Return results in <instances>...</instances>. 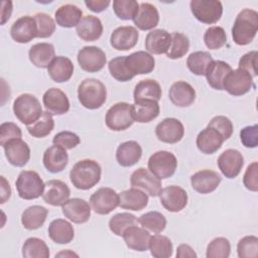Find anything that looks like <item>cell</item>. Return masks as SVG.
<instances>
[{
    "instance_id": "cell-52",
    "label": "cell",
    "mask_w": 258,
    "mask_h": 258,
    "mask_svg": "<svg viewBox=\"0 0 258 258\" xmlns=\"http://www.w3.org/2000/svg\"><path fill=\"white\" fill-rule=\"evenodd\" d=\"M237 252L240 258H256L258 255V238L245 236L238 242Z\"/></svg>"
},
{
    "instance_id": "cell-4",
    "label": "cell",
    "mask_w": 258,
    "mask_h": 258,
    "mask_svg": "<svg viewBox=\"0 0 258 258\" xmlns=\"http://www.w3.org/2000/svg\"><path fill=\"white\" fill-rule=\"evenodd\" d=\"M13 112L16 118L26 126L34 123L42 115L39 100L31 94H21L13 102Z\"/></svg>"
},
{
    "instance_id": "cell-29",
    "label": "cell",
    "mask_w": 258,
    "mask_h": 258,
    "mask_svg": "<svg viewBox=\"0 0 258 258\" xmlns=\"http://www.w3.org/2000/svg\"><path fill=\"white\" fill-rule=\"evenodd\" d=\"M142 156V148L136 141L121 143L116 150V159L121 166L129 167L136 164Z\"/></svg>"
},
{
    "instance_id": "cell-54",
    "label": "cell",
    "mask_w": 258,
    "mask_h": 258,
    "mask_svg": "<svg viewBox=\"0 0 258 258\" xmlns=\"http://www.w3.org/2000/svg\"><path fill=\"white\" fill-rule=\"evenodd\" d=\"M208 127L214 128L217 130L223 137L224 141L229 139L233 133V124L232 121L226 116H216L208 124Z\"/></svg>"
},
{
    "instance_id": "cell-11",
    "label": "cell",
    "mask_w": 258,
    "mask_h": 258,
    "mask_svg": "<svg viewBox=\"0 0 258 258\" xmlns=\"http://www.w3.org/2000/svg\"><path fill=\"white\" fill-rule=\"evenodd\" d=\"M253 86L251 75L246 71L237 69L232 70L227 75L223 84V90H226L232 96H242L248 93Z\"/></svg>"
},
{
    "instance_id": "cell-1",
    "label": "cell",
    "mask_w": 258,
    "mask_h": 258,
    "mask_svg": "<svg viewBox=\"0 0 258 258\" xmlns=\"http://www.w3.org/2000/svg\"><path fill=\"white\" fill-rule=\"evenodd\" d=\"M100 164L93 159L78 161L70 171V179L78 189L87 190L95 186L101 178Z\"/></svg>"
},
{
    "instance_id": "cell-33",
    "label": "cell",
    "mask_w": 258,
    "mask_h": 258,
    "mask_svg": "<svg viewBox=\"0 0 258 258\" xmlns=\"http://www.w3.org/2000/svg\"><path fill=\"white\" fill-rule=\"evenodd\" d=\"M148 204V196L145 191L132 187L123 190L119 195V206L125 210L131 211H141Z\"/></svg>"
},
{
    "instance_id": "cell-62",
    "label": "cell",
    "mask_w": 258,
    "mask_h": 258,
    "mask_svg": "<svg viewBox=\"0 0 258 258\" xmlns=\"http://www.w3.org/2000/svg\"><path fill=\"white\" fill-rule=\"evenodd\" d=\"M1 200L0 203L4 204L6 201L9 200L11 196V187L9 182L6 180L4 176H1Z\"/></svg>"
},
{
    "instance_id": "cell-13",
    "label": "cell",
    "mask_w": 258,
    "mask_h": 258,
    "mask_svg": "<svg viewBox=\"0 0 258 258\" xmlns=\"http://www.w3.org/2000/svg\"><path fill=\"white\" fill-rule=\"evenodd\" d=\"M158 197L163 208L171 213L180 212L187 204L186 191L177 185H169L161 188Z\"/></svg>"
},
{
    "instance_id": "cell-3",
    "label": "cell",
    "mask_w": 258,
    "mask_h": 258,
    "mask_svg": "<svg viewBox=\"0 0 258 258\" xmlns=\"http://www.w3.org/2000/svg\"><path fill=\"white\" fill-rule=\"evenodd\" d=\"M80 103L87 109L95 110L103 106L107 99L105 85L97 79H86L78 88Z\"/></svg>"
},
{
    "instance_id": "cell-34",
    "label": "cell",
    "mask_w": 258,
    "mask_h": 258,
    "mask_svg": "<svg viewBox=\"0 0 258 258\" xmlns=\"http://www.w3.org/2000/svg\"><path fill=\"white\" fill-rule=\"evenodd\" d=\"M50 79L55 83L69 81L74 74V64L69 57L55 56L47 68Z\"/></svg>"
},
{
    "instance_id": "cell-7",
    "label": "cell",
    "mask_w": 258,
    "mask_h": 258,
    "mask_svg": "<svg viewBox=\"0 0 258 258\" xmlns=\"http://www.w3.org/2000/svg\"><path fill=\"white\" fill-rule=\"evenodd\" d=\"M189 6L194 16L206 24L218 22L223 14V5L218 0H191Z\"/></svg>"
},
{
    "instance_id": "cell-32",
    "label": "cell",
    "mask_w": 258,
    "mask_h": 258,
    "mask_svg": "<svg viewBox=\"0 0 258 258\" xmlns=\"http://www.w3.org/2000/svg\"><path fill=\"white\" fill-rule=\"evenodd\" d=\"M29 60L37 68H48L50 62L55 57L54 47L48 42H39L33 44L28 51Z\"/></svg>"
},
{
    "instance_id": "cell-38",
    "label": "cell",
    "mask_w": 258,
    "mask_h": 258,
    "mask_svg": "<svg viewBox=\"0 0 258 258\" xmlns=\"http://www.w3.org/2000/svg\"><path fill=\"white\" fill-rule=\"evenodd\" d=\"M232 71L229 63L223 60H213L206 72L208 84L216 90H223V84L227 75Z\"/></svg>"
},
{
    "instance_id": "cell-40",
    "label": "cell",
    "mask_w": 258,
    "mask_h": 258,
    "mask_svg": "<svg viewBox=\"0 0 258 258\" xmlns=\"http://www.w3.org/2000/svg\"><path fill=\"white\" fill-rule=\"evenodd\" d=\"M48 210L42 206H31L22 212L21 223L27 230H36L40 228L47 217Z\"/></svg>"
},
{
    "instance_id": "cell-20",
    "label": "cell",
    "mask_w": 258,
    "mask_h": 258,
    "mask_svg": "<svg viewBox=\"0 0 258 258\" xmlns=\"http://www.w3.org/2000/svg\"><path fill=\"white\" fill-rule=\"evenodd\" d=\"M138 30L130 25L120 26L113 30L110 43L117 50H128L133 48L138 41Z\"/></svg>"
},
{
    "instance_id": "cell-19",
    "label": "cell",
    "mask_w": 258,
    "mask_h": 258,
    "mask_svg": "<svg viewBox=\"0 0 258 258\" xmlns=\"http://www.w3.org/2000/svg\"><path fill=\"white\" fill-rule=\"evenodd\" d=\"M62 214L66 218L76 224H83L89 221L91 217L90 205L83 199H69L61 206Z\"/></svg>"
},
{
    "instance_id": "cell-35",
    "label": "cell",
    "mask_w": 258,
    "mask_h": 258,
    "mask_svg": "<svg viewBox=\"0 0 258 258\" xmlns=\"http://www.w3.org/2000/svg\"><path fill=\"white\" fill-rule=\"evenodd\" d=\"M49 238L57 244H68L75 237V230L72 224L63 219H55L48 226Z\"/></svg>"
},
{
    "instance_id": "cell-56",
    "label": "cell",
    "mask_w": 258,
    "mask_h": 258,
    "mask_svg": "<svg viewBox=\"0 0 258 258\" xmlns=\"http://www.w3.org/2000/svg\"><path fill=\"white\" fill-rule=\"evenodd\" d=\"M21 129L12 122H4L0 126V145L3 147L8 141L21 138Z\"/></svg>"
},
{
    "instance_id": "cell-23",
    "label": "cell",
    "mask_w": 258,
    "mask_h": 258,
    "mask_svg": "<svg viewBox=\"0 0 258 258\" xmlns=\"http://www.w3.org/2000/svg\"><path fill=\"white\" fill-rule=\"evenodd\" d=\"M126 66L129 72L135 77L136 75H146L151 73L155 67L154 57L147 51L139 50L126 55Z\"/></svg>"
},
{
    "instance_id": "cell-17",
    "label": "cell",
    "mask_w": 258,
    "mask_h": 258,
    "mask_svg": "<svg viewBox=\"0 0 258 258\" xmlns=\"http://www.w3.org/2000/svg\"><path fill=\"white\" fill-rule=\"evenodd\" d=\"M3 148L5 151V156L10 164L17 167H22L29 161V146L21 138H16L8 141L3 146Z\"/></svg>"
},
{
    "instance_id": "cell-22",
    "label": "cell",
    "mask_w": 258,
    "mask_h": 258,
    "mask_svg": "<svg viewBox=\"0 0 258 258\" xmlns=\"http://www.w3.org/2000/svg\"><path fill=\"white\" fill-rule=\"evenodd\" d=\"M42 103L51 115H62L70 110V101L67 95L57 88L48 89L43 94Z\"/></svg>"
},
{
    "instance_id": "cell-46",
    "label": "cell",
    "mask_w": 258,
    "mask_h": 258,
    "mask_svg": "<svg viewBox=\"0 0 258 258\" xmlns=\"http://www.w3.org/2000/svg\"><path fill=\"white\" fill-rule=\"evenodd\" d=\"M138 223V219L130 213H119L113 216L109 221V228L116 236H123L126 229L131 226H135Z\"/></svg>"
},
{
    "instance_id": "cell-39",
    "label": "cell",
    "mask_w": 258,
    "mask_h": 258,
    "mask_svg": "<svg viewBox=\"0 0 258 258\" xmlns=\"http://www.w3.org/2000/svg\"><path fill=\"white\" fill-rule=\"evenodd\" d=\"M161 88L158 82L152 79H146L140 81L134 89L133 97L134 101H142V100H151L158 102L161 98Z\"/></svg>"
},
{
    "instance_id": "cell-21",
    "label": "cell",
    "mask_w": 258,
    "mask_h": 258,
    "mask_svg": "<svg viewBox=\"0 0 258 258\" xmlns=\"http://www.w3.org/2000/svg\"><path fill=\"white\" fill-rule=\"evenodd\" d=\"M222 180L221 175L211 169L197 171L190 176L191 187L200 194H210L214 191Z\"/></svg>"
},
{
    "instance_id": "cell-57",
    "label": "cell",
    "mask_w": 258,
    "mask_h": 258,
    "mask_svg": "<svg viewBox=\"0 0 258 258\" xmlns=\"http://www.w3.org/2000/svg\"><path fill=\"white\" fill-rule=\"evenodd\" d=\"M242 144L247 148H255L258 145V126H246L240 131Z\"/></svg>"
},
{
    "instance_id": "cell-2",
    "label": "cell",
    "mask_w": 258,
    "mask_h": 258,
    "mask_svg": "<svg viewBox=\"0 0 258 258\" xmlns=\"http://www.w3.org/2000/svg\"><path fill=\"white\" fill-rule=\"evenodd\" d=\"M258 30V13L253 9H243L235 19L232 27L233 40L238 45H247L256 36Z\"/></svg>"
},
{
    "instance_id": "cell-5",
    "label": "cell",
    "mask_w": 258,
    "mask_h": 258,
    "mask_svg": "<svg viewBox=\"0 0 258 258\" xmlns=\"http://www.w3.org/2000/svg\"><path fill=\"white\" fill-rule=\"evenodd\" d=\"M44 184L39 174L33 170H22L15 181L18 196L23 200H34L42 196Z\"/></svg>"
},
{
    "instance_id": "cell-53",
    "label": "cell",
    "mask_w": 258,
    "mask_h": 258,
    "mask_svg": "<svg viewBox=\"0 0 258 258\" xmlns=\"http://www.w3.org/2000/svg\"><path fill=\"white\" fill-rule=\"evenodd\" d=\"M36 27H37V37L46 38L52 35L55 30V23L54 20L46 13L39 12L36 13L34 16Z\"/></svg>"
},
{
    "instance_id": "cell-26",
    "label": "cell",
    "mask_w": 258,
    "mask_h": 258,
    "mask_svg": "<svg viewBox=\"0 0 258 258\" xmlns=\"http://www.w3.org/2000/svg\"><path fill=\"white\" fill-rule=\"evenodd\" d=\"M150 238L149 232L144 228L137 227V225L129 227L123 233V239L127 247L138 252H143L148 249Z\"/></svg>"
},
{
    "instance_id": "cell-41",
    "label": "cell",
    "mask_w": 258,
    "mask_h": 258,
    "mask_svg": "<svg viewBox=\"0 0 258 258\" xmlns=\"http://www.w3.org/2000/svg\"><path fill=\"white\" fill-rule=\"evenodd\" d=\"M213 57L208 51H195L191 52L186 59L188 70L197 76H205L206 72L213 61Z\"/></svg>"
},
{
    "instance_id": "cell-55",
    "label": "cell",
    "mask_w": 258,
    "mask_h": 258,
    "mask_svg": "<svg viewBox=\"0 0 258 258\" xmlns=\"http://www.w3.org/2000/svg\"><path fill=\"white\" fill-rule=\"evenodd\" d=\"M80 137L71 131H60L54 135L52 139L53 145L59 146L63 149H73L80 144Z\"/></svg>"
},
{
    "instance_id": "cell-49",
    "label": "cell",
    "mask_w": 258,
    "mask_h": 258,
    "mask_svg": "<svg viewBox=\"0 0 258 258\" xmlns=\"http://www.w3.org/2000/svg\"><path fill=\"white\" fill-rule=\"evenodd\" d=\"M139 8V4L135 0H115L113 9L118 18L122 20L133 19Z\"/></svg>"
},
{
    "instance_id": "cell-51",
    "label": "cell",
    "mask_w": 258,
    "mask_h": 258,
    "mask_svg": "<svg viewBox=\"0 0 258 258\" xmlns=\"http://www.w3.org/2000/svg\"><path fill=\"white\" fill-rule=\"evenodd\" d=\"M230 252L231 245L229 240L224 237H218L212 240L208 245L206 256L208 258H227Z\"/></svg>"
},
{
    "instance_id": "cell-9",
    "label": "cell",
    "mask_w": 258,
    "mask_h": 258,
    "mask_svg": "<svg viewBox=\"0 0 258 258\" xmlns=\"http://www.w3.org/2000/svg\"><path fill=\"white\" fill-rule=\"evenodd\" d=\"M90 205L95 213L108 215L119 206V195L111 187H100L91 196Z\"/></svg>"
},
{
    "instance_id": "cell-8",
    "label": "cell",
    "mask_w": 258,
    "mask_h": 258,
    "mask_svg": "<svg viewBox=\"0 0 258 258\" xmlns=\"http://www.w3.org/2000/svg\"><path fill=\"white\" fill-rule=\"evenodd\" d=\"M176 166V157L169 151H156L148 159V169L160 179L168 178L173 175Z\"/></svg>"
},
{
    "instance_id": "cell-24",
    "label": "cell",
    "mask_w": 258,
    "mask_h": 258,
    "mask_svg": "<svg viewBox=\"0 0 258 258\" xmlns=\"http://www.w3.org/2000/svg\"><path fill=\"white\" fill-rule=\"evenodd\" d=\"M168 97L175 106L188 107L196 100V91L190 84L184 81H177L171 85Z\"/></svg>"
},
{
    "instance_id": "cell-60",
    "label": "cell",
    "mask_w": 258,
    "mask_h": 258,
    "mask_svg": "<svg viewBox=\"0 0 258 258\" xmlns=\"http://www.w3.org/2000/svg\"><path fill=\"white\" fill-rule=\"evenodd\" d=\"M86 6L93 12H102L104 11L110 4L109 0H86Z\"/></svg>"
},
{
    "instance_id": "cell-50",
    "label": "cell",
    "mask_w": 258,
    "mask_h": 258,
    "mask_svg": "<svg viewBox=\"0 0 258 258\" xmlns=\"http://www.w3.org/2000/svg\"><path fill=\"white\" fill-rule=\"evenodd\" d=\"M205 44L210 49H219L227 41V35L223 27L221 26H211L204 34Z\"/></svg>"
},
{
    "instance_id": "cell-63",
    "label": "cell",
    "mask_w": 258,
    "mask_h": 258,
    "mask_svg": "<svg viewBox=\"0 0 258 258\" xmlns=\"http://www.w3.org/2000/svg\"><path fill=\"white\" fill-rule=\"evenodd\" d=\"M12 12V2L11 1H3L2 2V11H1V24H5V22L10 18Z\"/></svg>"
},
{
    "instance_id": "cell-30",
    "label": "cell",
    "mask_w": 258,
    "mask_h": 258,
    "mask_svg": "<svg viewBox=\"0 0 258 258\" xmlns=\"http://www.w3.org/2000/svg\"><path fill=\"white\" fill-rule=\"evenodd\" d=\"M159 21V14L156 7L150 3L143 2L139 4L138 11L133 18L134 24L141 30H150L154 28Z\"/></svg>"
},
{
    "instance_id": "cell-43",
    "label": "cell",
    "mask_w": 258,
    "mask_h": 258,
    "mask_svg": "<svg viewBox=\"0 0 258 258\" xmlns=\"http://www.w3.org/2000/svg\"><path fill=\"white\" fill-rule=\"evenodd\" d=\"M148 248L151 255L155 258H168L172 255L173 251V246L170 239L159 234L151 236Z\"/></svg>"
},
{
    "instance_id": "cell-58",
    "label": "cell",
    "mask_w": 258,
    "mask_h": 258,
    "mask_svg": "<svg viewBox=\"0 0 258 258\" xmlns=\"http://www.w3.org/2000/svg\"><path fill=\"white\" fill-rule=\"evenodd\" d=\"M257 55L258 52L256 50L249 51L240 58L238 64L239 69L249 73L252 78L257 76Z\"/></svg>"
},
{
    "instance_id": "cell-12",
    "label": "cell",
    "mask_w": 258,
    "mask_h": 258,
    "mask_svg": "<svg viewBox=\"0 0 258 258\" xmlns=\"http://www.w3.org/2000/svg\"><path fill=\"white\" fill-rule=\"evenodd\" d=\"M130 183L132 187L143 189L151 197H157L161 190L160 178L144 167H139L133 171L130 177Z\"/></svg>"
},
{
    "instance_id": "cell-18",
    "label": "cell",
    "mask_w": 258,
    "mask_h": 258,
    "mask_svg": "<svg viewBox=\"0 0 258 258\" xmlns=\"http://www.w3.org/2000/svg\"><path fill=\"white\" fill-rule=\"evenodd\" d=\"M71 190L67 183L58 179H51L44 184L42 199L50 206L59 207L69 200Z\"/></svg>"
},
{
    "instance_id": "cell-64",
    "label": "cell",
    "mask_w": 258,
    "mask_h": 258,
    "mask_svg": "<svg viewBox=\"0 0 258 258\" xmlns=\"http://www.w3.org/2000/svg\"><path fill=\"white\" fill-rule=\"evenodd\" d=\"M55 256H78V254H76V253H74V252H71V251H69V250H66V251H62V252L58 253V254L55 255Z\"/></svg>"
},
{
    "instance_id": "cell-37",
    "label": "cell",
    "mask_w": 258,
    "mask_h": 258,
    "mask_svg": "<svg viewBox=\"0 0 258 258\" xmlns=\"http://www.w3.org/2000/svg\"><path fill=\"white\" fill-rule=\"evenodd\" d=\"M54 18L59 26L71 28L80 23L83 18V11L74 4H64L56 9Z\"/></svg>"
},
{
    "instance_id": "cell-45",
    "label": "cell",
    "mask_w": 258,
    "mask_h": 258,
    "mask_svg": "<svg viewBox=\"0 0 258 258\" xmlns=\"http://www.w3.org/2000/svg\"><path fill=\"white\" fill-rule=\"evenodd\" d=\"M138 223L145 230L155 234L161 233L166 227L165 217L161 213L155 211H151L141 215L138 218Z\"/></svg>"
},
{
    "instance_id": "cell-48",
    "label": "cell",
    "mask_w": 258,
    "mask_h": 258,
    "mask_svg": "<svg viewBox=\"0 0 258 258\" xmlns=\"http://www.w3.org/2000/svg\"><path fill=\"white\" fill-rule=\"evenodd\" d=\"M125 58L126 55L117 56L112 58L108 63V69L111 76L119 82H127L134 78L126 66Z\"/></svg>"
},
{
    "instance_id": "cell-10",
    "label": "cell",
    "mask_w": 258,
    "mask_h": 258,
    "mask_svg": "<svg viewBox=\"0 0 258 258\" xmlns=\"http://www.w3.org/2000/svg\"><path fill=\"white\" fill-rule=\"evenodd\" d=\"M78 62L82 70L88 73L101 71L107 61L106 53L98 46H84L78 52Z\"/></svg>"
},
{
    "instance_id": "cell-47",
    "label": "cell",
    "mask_w": 258,
    "mask_h": 258,
    "mask_svg": "<svg viewBox=\"0 0 258 258\" xmlns=\"http://www.w3.org/2000/svg\"><path fill=\"white\" fill-rule=\"evenodd\" d=\"M171 43L168 51L166 52L167 56L171 59L180 58L189 49V40L186 35L180 32H172L171 34Z\"/></svg>"
},
{
    "instance_id": "cell-36",
    "label": "cell",
    "mask_w": 258,
    "mask_h": 258,
    "mask_svg": "<svg viewBox=\"0 0 258 258\" xmlns=\"http://www.w3.org/2000/svg\"><path fill=\"white\" fill-rule=\"evenodd\" d=\"M159 105L156 101L142 100L132 105V115L134 121L139 123H148L159 115Z\"/></svg>"
},
{
    "instance_id": "cell-16",
    "label": "cell",
    "mask_w": 258,
    "mask_h": 258,
    "mask_svg": "<svg viewBox=\"0 0 258 258\" xmlns=\"http://www.w3.org/2000/svg\"><path fill=\"white\" fill-rule=\"evenodd\" d=\"M10 34L19 43H27L37 37V27L34 17L25 15L15 20L10 28Z\"/></svg>"
},
{
    "instance_id": "cell-42",
    "label": "cell",
    "mask_w": 258,
    "mask_h": 258,
    "mask_svg": "<svg viewBox=\"0 0 258 258\" xmlns=\"http://www.w3.org/2000/svg\"><path fill=\"white\" fill-rule=\"evenodd\" d=\"M22 256L24 258H48L49 249L43 240L31 237L26 239L22 246Z\"/></svg>"
},
{
    "instance_id": "cell-31",
    "label": "cell",
    "mask_w": 258,
    "mask_h": 258,
    "mask_svg": "<svg viewBox=\"0 0 258 258\" xmlns=\"http://www.w3.org/2000/svg\"><path fill=\"white\" fill-rule=\"evenodd\" d=\"M171 43V35L165 29H154L146 35L145 48L154 54L166 53Z\"/></svg>"
},
{
    "instance_id": "cell-14",
    "label": "cell",
    "mask_w": 258,
    "mask_h": 258,
    "mask_svg": "<svg viewBox=\"0 0 258 258\" xmlns=\"http://www.w3.org/2000/svg\"><path fill=\"white\" fill-rule=\"evenodd\" d=\"M155 134L158 140L164 143H177L184 134L182 123L176 118H165L155 127Z\"/></svg>"
},
{
    "instance_id": "cell-28",
    "label": "cell",
    "mask_w": 258,
    "mask_h": 258,
    "mask_svg": "<svg viewBox=\"0 0 258 258\" xmlns=\"http://www.w3.org/2000/svg\"><path fill=\"white\" fill-rule=\"evenodd\" d=\"M42 160L43 165L49 172L57 173L62 171L67 166L69 156L66 149L56 145H52L44 151Z\"/></svg>"
},
{
    "instance_id": "cell-44",
    "label": "cell",
    "mask_w": 258,
    "mask_h": 258,
    "mask_svg": "<svg viewBox=\"0 0 258 258\" xmlns=\"http://www.w3.org/2000/svg\"><path fill=\"white\" fill-rule=\"evenodd\" d=\"M53 118L50 113L45 111L34 123L27 126V131L32 137L43 138L53 130Z\"/></svg>"
},
{
    "instance_id": "cell-15",
    "label": "cell",
    "mask_w": 258,
    "mask_h": 258,
    "mask_svg": "<svg viewBox=\"0 0 258 258\" xmlns=\"http://www.w3.org/2000/svg\"><path fill=\"white\" fill-rule=\"evenodd\" d=\"M218 166L221 172L228 178L236 177L244 164V157L237 149H227L218 158Z\"/></svg>"
},
{
    "instance_id": "cell-6",
    "label": "cell",
    "mask_w": 258,
    "mask_h": 258,
    "mask_svg": "<svg viewBox=\"0 0 258 258\" xmlns=\"http://www.w3.org/2000/svg\"><path fill=\"white\" fill-rule=\"evenodd\" d=\"M105 122L107 127L113 131L126 130L134 122L132 115V104L126 102L114 104L107 111Z\"/></svg>"
},
{
    "instance_id": "cell-61",
    "label": "cell",
    "mask_w": 258,
    "mask_h": 258,
    "mask_svg": "<svg viewBox=\"0 0 258 258\" xmlns=\"http://www.w3.org/2000/svg\"><path fill=\"white\" fill-rule=\"evenodd\" d=\"M176 257L177 258H196L197 253L194 251V249L187 245V244H180L176 249Z\"/></svg>"
},
{
    "instance_id": "cell-25",
    "label": "cell",
    "mask_w": 258,
    "mask_h": 258,
    "mask_svg": "<svg viewBox=\"0 0 258 258\" xmlns=\"http://www.w3.org/2000/svg\"><path fill=\"white\" fill-rule=\"evenodd\" d=\"M77 34L85 41H95L103 33V24L101 20L94 15H87L82 18L76 26Z\"/></svg>"
},
{
    "instance_id": "cell-59",
    "label": "cell",
    "mask_w": 258,
    "mask_h": 258,
    "mask_svg": "<svg viewBox=\"0 0 258 258\" xmlns=\"http://www.w3.org/2000/svg\"><path fill=\"white\" fill-rule=\"evenodd\" d=\"M258 163L257 161L252 162L250 165H248L244 176H243V183L245 187L251 191H257L258 190Z\"/></svg>"
},
{
    "instance_id": "cell-27",
    "label": "cell",
    "mask_w": 258,
    "mask_h": 258,
    "mask_svg": "<svg viewBox=\"0 0 258 258\" xmlns=\"http://www.w3.org/2000/svg\"><path fill=\"white\" fill-rule=\"evenodd\" d=\"M224 139L222 135L214 128L207 127L203 129L197 136V146L199 150L205 154L215 153L221 148Z\"/></svg>"
}]
</instances>
